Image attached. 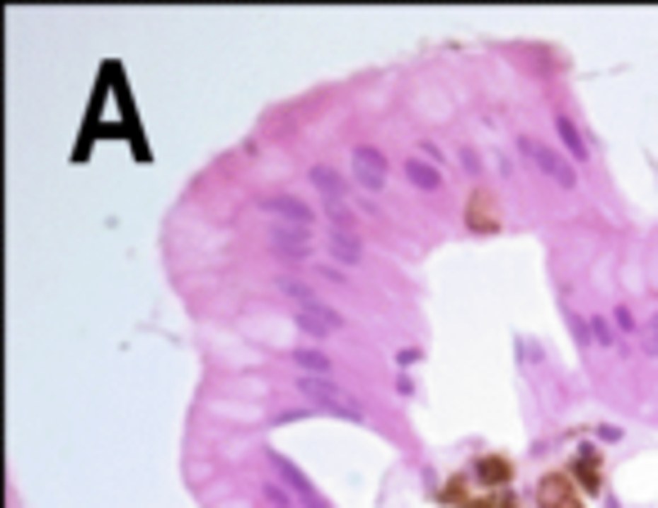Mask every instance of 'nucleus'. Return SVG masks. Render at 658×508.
<instances>
[{
    "label": "nucleus",
    "instance_id": "obj_1",
    "mask_svg": "<svg viewBox=\"0 0 658 508\" xmlns=\"http://www.w3.org/2000/svg\"><path fill=\"white\" fill-rule=\"evenodd\" d=\"M537 500H541V508H587L582 495H577V481H572L568 473H550V477H546L541 490H537Z\"/></svg>",
    "mask_w": 658,
    "mask_h": 508
},
{
    "label": "nucleus",
    "instance_id": "obj_3",
    "mask_svg": "<svg viewBox=\"0 0 658 508\" xmlns=\"http://www.w3.org/2000/svg\"><path fill=\"white\" fill-rule=\"evenodd\" d=\"M446 500H460L465 508H519L509 500V490H492V495H465L460 486H446Z\"/></svg>",
    "mask_w": 658,
    "mask_h": 508
},
{
    "label": "nucleus",
    "instance_id": "obj_2",
    "mask_svg": "<svg viewBox=\"0 0 658 508\" xmlns=\"http://www.w3.org/2000/svg\"><path fill=\"white\" fill-rule=\"evenodd\" d=\"M465 220L478 234H492L496 225H501V212H496V194L492 189H473L469 194V203H465Z\"/></svg>",
    "mask_w": 658,
    "mask_h": 508
},
{
    "label": "nucleus",
    "instance_id": "obj_5",
    "mask_svg": "<svg viewBox=\"0 0 658 508\" xmlns=\"http://www.w3.org/2000/svg\"><path fill=\"white\" fill-rule=\"evenodd\" d=\"M572 473H582V486H587V490H600V459H595L591 450L582 454V468L572 463Z\"/></svg>",
    "mask_w": 658,
    "mask_h": 508
},
{
    "label": "nucleus",
    "instance_id": "obj_4",
    "mask_svg": "<svg viewBox=\"0 0 658 508\" xmlns=\"http://www.w3.org/2000/svg\"><path fill=\"white\" fill-rule=\"evenodd\" d=\"M509 459H501V454H487V459H478V481L483 486H492V490H505L509 486Z\"/></svg>",
    "mask_w": 658,
    "mask_h": 508
}]
</instances>
